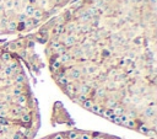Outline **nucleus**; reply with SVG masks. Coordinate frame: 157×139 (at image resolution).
I'll return each instance as SVG.
<instances>
[{
	"label": "nucleus",
	"mask_w": 157,
	"mask_h": 139,
	"mask_svg": "<svg viewBox=\"0 0 157 139\" xmlns=\"http://www.w3.org/2000/svg\"><path fill=\"white\" fill-rule=\"evenodd\" d=\"M90 85L89 84H82V85H80L79 87H76V92L77 94H80V95H87L89 92H90Z\"/></svg>",
	"instance_id": "f257e3e1"
},
{
	"label": "nucleus",
	"mask_w": 157,
	"mask_h": 139,
	"mask_svg": "<svg viewBox=\"0 0 157 139\" xmlns=\"http://www.w3.org/2000/svg\"><path fill=\"white\" fill-rule=\"evenodd\" d=\"M64 90H65V92H66L70 97H75V94H77V92H76V87H75L71 83H69V84L64 87Z\"/></svg>",
	"instance_id": "f03ea898"
},
{
	"label": "nucleus",
	"mask_w": 157,
	"mask_h": 139,
	"mask_svg": "<svg viewBox=\"0 0 157 139\" xmlns=\"http://www.w3.org/2000/svg\"><path fill=\"white\" fill-rule=\"evenodd\" d=\"M75 43H76V38H75V36H72V35L67 36V37L64 39V46H65L66 48H67V47H72Z\"/></svg>",
	"instance_id": "7ed1b4c3"
},
{
	"label": "nucleus",
	"mask_w": 157,
	"mask_h": 139,
	"mask_svg": "<svg viewBox=\"0 0 157 139\" xmlns=\"http://www.w3.org/2000/svg\"><path fill=\"white\" fill-rule=\"evenodd\" d=\"M144 114H145V117H147V118H150V117H155V114H156V110H155V107H146L145 108V111H144Z\"/></svg>",
	"instance_id": "20e7f679"
},
{
	"label": "nucleus",
	"mask_w": 157,
	"mask_h": 139,
	"mask_svg": "<svg viewBox=\"0 0 157 139\" xmlns=\"http://www.w3.org/2000/svg\"><path fill=\"white\" fill-rule=\"evenodd\" d=\"M69 75H70L71 79H75V80H76V79H79V78L81 76V70L76 69V68H75V69H71V71L69 73Z\"/></svg>",
	"instance_id": "39448f33"
},
{
	"label": "nucleus",
	"mask_w": 157,
	"mask_h": 139,
	"mask_svg": "<svg viewBox=\"0 0 157 139\" xmlns=\"http://www.w3.org/2000/svg\"><path fill=\"white\" fill-rule=\"evenodd\" d=\"M6 30L7 31H11V32L16 31L17 30V22L16 21H9L7 22V26H6Z\"/></svg>",
	"instance_id": "423d86ee"
},
{
	"label": "nucleus",
	"mask_w": 157,
	"mask_h": 139,
	"mask_svg": "<svg viewBox=\"0 0 157 139\" xmlns=\"http://www.w3.org/2000/svg\"><path fill=\"white\" fill-rule=\"evenodd\" d=\"M65 32V26H64V24H58L57 26H55V28H54V33L55 35H62Z\"/></svg>",
	"instance_id": "0eeeda50"
},
{
	"label": "nucleus",
	"mask_w": 157,
	"mask_h": 139,
	"mask_svg": "<svg viewBox=\"0 0 157 139\" xmlns=\"http://www.w3.org/2000/svg\"><path fill=\"white\" fill-rule=\"evenodd\" d=\"M57 81H58V84L60 85V86H63V87H65L69 83H70V80L66 78V76H62V78H58L57 79Z\"/></svg>",
	"instance_id": "6e6552de"
},
{
	"label": "nucleus",
	"mask_w": 157,
	"mask_h": 139,
	"mask_svg": "<svg viewBox=\"0 0 157 139\" xmlns=\"http://www.w3.org/2000/svg\"><path fill=\"white\" fill-rule=\"evenodd\" d=\"M26 101H27V99H26V96L25 95H20V96H16L15 97V102L17 105H25L26 104Z\"/></svg>",
	"instance_id": "1a4fd4ad"
},
{
	"label": "nucleus",
	"mask_w": 157,
	"mask_h": 139,
	"mask_svg": "<svg viewBox=\"0 0 157 139\" xmlns=\"http://www.w3.org/2000/svg\"><path fill=\"white\" fill-rule=\"evenodd\" d=\"M90 111H91V112H93V113H96V114H99V116H101V112H102V107H101L99 105L93 104Z\"/></svg>",
	"instance_id": "9d476101"
},
{
	"label": "nucleus",
	"mask_w": 157,
	"mask_h": 139,
	"mask_svg": "<svg viewBox=\"0 0 157 139\" xmlns=\"http://www.w3.org/2000/svg\"><path fill=\"white\" fill-rule=\"evenodd\" d=\"M124 112H125V110H124L123 107H120V106H119V107L117 106V107L113 108V113H114L115 116H118V117L122 116V114H124Z\"/></svg>",
	"instance_id": "9b49d317"
},
{
	"label": "nucleus",
	"mask_w": 157,
	"mask_h": 139,
	"mask_svg": "<svg viewBox=\"0 0 157 139\" xmlns=\"http://www.w3.org/2000/svg\"><path fill=\"white\" fill-rule=\"evenodd\" d=\"M70 59H71V54H69L67 52L64 53V54H62L60 58H59V60L62 62V64H63V63H66V62H69Z\"/></svg>",
	"instance_id": "f8f14e48"
},
{
	"label": "nucleus",
	"mask_w": 157,
	"mask_h": 139,
	"mask_svg": "<svg viewBox=\"0 0 157 139\" xmlns=\"http://www.w3.org/2000/svg\"><path fill=\"white\" fill-rule=\"evenodd\" d=\"M34 10H36V7H34L33 5H27L26 9H25V14H26L27 16H32L33 12H34Z\"/></svg>",
	"instance_id": "ddd939ff"
},
{
	"label": "nucleus",
	"mask_w": 157,
	"mask_h": 139,
	"mask_svg": "<svg viewBox=\"0 0 157 139\" xmlns=\"http://www.w3.org/2000/svg\"><path fill=\"white\" fill-rule=\"evenodd\" d=\"M1 60H2L4 63H9V62L11 60V54L7 53V52L2 53V54H1Z\"/></svg>",
	"instance_id": "4468645a"
},
{
	"label": "nucleus",
	"mask_w": 157,
	"mask_h": 139,
	"mask_svg": "<svg viewBox=\"0 0 157 139\" xmlns=\"http://www.w3.org/2000/svg\"><path fill=\"white\" fill-rule=\"evenodd\" d=\"M137 131H139L140 133H142V134H146V136H149V132H150L149 127H147V126H144V124H141V126L137 128Z\"/></svg>",
	"instance_id": "2eb2a0df"
},
{
	"label": "nucleus",
	"mask_w": 157,
	"mask_h": 139,
	"mask_svg": "<svg viewBox=\"0 0 157 139\" xmlns=\"http://www.w3.org/2000/svg\"><path fill=\"white\" fill-rule=\"evenodd\" d=\"M66 136H67L69 139H77L79 138V132H76V131H70V132L66 133Z\"/></svg>",
	"instance_id": "dca6fc26"
},
{
	"label": "nucleus",
	"mask_w": 157,
	"mask_h": 139,
	"mask_svg": "<svg viewBox=\"0 0 157 139\" xmlns=\"http://www.w3.org/2000/svg\"><path fill=\"white\" fill-rule=\"evenodd\" d=\"M123 126H125L128 128H135L136 127V122H135V119H128Z\"/></svg>",
	"instance_id": "f3484780"
},
{
	"label": "nucleus",
	"mask_w": 157,
	"mask_h": 139,
	"mask_svg": "<svg viewBox=\"0 0 157 139\" xmlns=\"http://www.w3.org/2000/svg\"><path fill=\"white\" fill-rule=\"evenodd\" d=\"M81 105H82V107H84V108H86V110H91V107H92V105H93V101L87 99L86 101H84Z\"/></svg>",
	"instance_id": "a211bd4d"
},
{
	"label": "nucleus",
	"mask_w": 157,
	"mask_h": 139,
	"mask_svg": "<svg viewBox=\"0 0 157 139\" xmlns=\"http://www.w3.org/2000/svg\"><path fill=\"white\" fill-rule=\"evenodd\" d=\"M15 79H16L15 81H16L17 84H21V83H23V81H26V76H25L23 74H17Z\"/></svg>",
	"instance_id": "6ab92c4d"
},
{
	"label": "nucleus",
	"mask_w": 157,
	"mask_h": 139,
	"mask_svg": "<svg viewBox=\"0 0 157 139\" xmlns=\"http://www.w3.org/2000/svg\"><path fill=\"white\" fill-rule=\"evenodd\" d=\"M107 106H108L109 108H112V110H113L114 107H117V106H118V104H117V101H115L114 99H109V100L107 101Z\"/></svg>",
	"instance_id": "aec40b11"
},
{
	"label": "nucleus",
	"mask_w": 157,
	"mask_h": 139,
	"mask_svg": "<svg viewBox=\"0 0 157 139\" xmlns=\"http://www.w3.org/2000/svg\"><path fill=\"white\" fill-rule=\"evenodd\" d=\"M32 16L34 17V20H41V19H42V16H43V15H42V10H37V9H36Z\"/></svg>",
	"instance_id": "412c9836"
},
{
	"label": "nucleus",
	"mask_w": 157,
	"mask_h": 139,
	"mask_svg": "<svg viewBox=\"0 0 157 139\" xmlns=\"http://www.w3.org/2000/svg\"><path fill=\"white\" fill-rule=\"evenodd\" d=\"M74 100H75L77 104L81 105L84 101H86V100H87V97H86L85 95H80V94H79V95H77V97H76V99H74Z\"/></svg>",
	"instance_id": "4be33fe9"
},
{
	"label": "nucleus",
	"mask_w": 157,
	"mask_h": 139,
	"mask_svg": "<svg viewBox=\"0 0 157 139\" xmlns=\"http://www.w3.org/2000/svg\"><path fill=\"white\" fill-rule=\"evenodd\" d=\"M30 121H31V116H30L28 113H25V114L21 116V122H23V123H28Z\"/></svg>",
	"instance_id": "5701e85b"
},
{
	"label": "nucleus",
	"mask_w": 157,
	"mask_h": 139,
	"mask_svg": "<svg viewBox=\"0 0 157 139\" xmlns=\"http://www.w3.org/2000/svg\"><path fill=\"white\" fill-rule=\"evenodd\" d=\"M96 95H97L98 97H103V96H106V90H104V89H97Z\"/></svg>",
	"instance_id": "b1692460"
},
{
	"label": "nucleus",
	"mask_w": 157,
	"mask_h": 139,
	"mask_svg": "<svg viewBox=\"0 0 157 139\" xmlns=\"http://www.w3.org/2000/svg\"><path fill=\"white\" fill-rule=\"evenodd\" d=\"M7 22H9V21H7L6 19H2V20L0 21V28H1V30H6Z\"/></svg>",
	"instance_id": "393cba45"
},
{
	"label": "nucleus",
	"mask_w": 157,
	"mask_h": 139,
	"mask_svg": "<svg viewBox=\"0 0 157 139\" xmlns=\"http://www.w3.org/2000/svg\"><path fill=\"white\" fill-rule=\"evenodd\" d=\"M17 19H19V21L20 22H23V21H26V19H27V15L23 12V14H19L17 15Z\"/></svg>",
	"instance_id": "a878e982"
},
{
	"label": "nucleus",
	"mask_w": 157,
	"mask_h": 139,
	"mask_svg": "<svg viewBox=\"0 0 157 139\" xmlns=\"http://www.w3.org/2000/svg\"><path fill=\"white\" fill-rule=\"evenodd\" d=\"M25 28H26L25 21H23V22H17V30H19V31H22V30H25Z\"/></svg>",
	"instance_id": "bb28decb"
},
{
	"label": "nucleus",
	"mask_w": 157,
	"mask_h": 139,
	"mask_svg": "<svg viewBox=\"0 0 157 139\" xmlns=\"http://www.w3.org/2000/svg\"><path fill=\"white\" fill-rule=\"evenodd\" d=\"M77 139H91L89 133H82V134H79V138Z\"/></svg>",
	"instance_id": "cd10ccee"
},
{
	"label": "nucleus",
	"mask_w": 157,
	"mask_h": 139,
	"mask_svg": "<svg viewBox=\"0 0 157 139\" xmlns=\"http://www.w3.org/2000/svg\"><path fill=\"white\" fill-rule=\"evenodd\" d=\"M5 6H6L7 9H12V7H14L12 0H6V2H5Z\"/></svg>",
	"instance_id": "c85d7f7f"
},
{
	"label": "nucleus",
	"mask_w": 157,
	"mask_h": 139,
	"mask_svg": "<svg viewBox=\"0 0 157 139\" xmlns=\"http://www.w3.org/2000/svg\"><path fill=\"white\" fill-rule=\"evenodd\" d=\"M74 28H75V24H70V25L67 26V28H66V30L71 32V31H74Z\"/></svg>",
	"instance_id": "c756f323"
},
{
	"label": "nucleus",
	"mask_w": 157,
	"mask_h": 139,
	"mask_svg": "<svg viewBox=\"0 0 157 139\" xmlns=\"http://www.w3.org/2000/svg\"><path fill=\"white\" fill-rule=\"evenodd\" d=\"M12 4H14V7H15V9H17V7L20 6V1H19V0H12Z\"/></svg>",
	"instance_id": "7c9ffc66"
},
{
	"label": "nucleus",
	"mask_w": 157,
	"mask_h": 139,
	"mask_svg": "<svg viewBox=\"0 0 157 139\" xmlns=\"http://www.w3.org/2000/svg\"><path fill=\"white\" fill-rule=\"evenodd\" d=\"M103 56H104V57H109V56H111V52L107 51V49H104V51H103Z\"/></svg>",
	"instance_id": "2f4dec72"
},
{
	"label": "nucleus",
	"mask_w": 157,
	"mask_h": 139,
	"mask_svg": "<svg viewBox=\"0 0 157 139\" xmlns=\"http://www.w3.org/2000/svg\"><path fill=\"white\" fill-rule=\"evenodd\" d=\"M53 139H64V138H63L62 134H57V136H54V138Z\"/></svg>",
	"instance_id": "473e14b6"
},
{
	"label": "nucleus",
	"mask_w": 157,
	"mask_h": 139,
	"mask_svg": "<svg viewBox=\"0 0 157 139\" xmlns=\"http://www.w3.org/2000/svg\"><path fill=\"white\" fill-rule=\"evenodd\" d=\"M156 1L157 0H150V4H151L152 6H155V5H156Z\"/></svg>",
	"instance_id": "72a5a7b5"
},
{
	"label": "nucleus",
	"mask_w": 157,
	"mask_h": 139,
	"mask_svg": "<svg viewBox=\"0 0 157 139\" xmlns=\"http://www.w3.org/2000/svg\"><path fill=\"white\" fill-rule=\"evenodd\" d=\"M28 1H31V2H36V0H28Z\"/></svg>",
	"instance_id": "f704fd0d"
},
{
	"label": "nucleus",
	"mask_w": 157,
	"mask_h": 139,
	"mask_svg": "<svg viewBox=\"0 0 157 139\" xmlns=\"http://www.w3.org/2000/svg\"><path fill=\"white\" fill-rule=\"evenodd\" d=\"M92 139H102V138H98V137H94V138H92Z\"/></svg>",
	"instance_id": "c9c22d12"
},
{
	"label": "nucleus",
	"mask_w": 157,
	"mask_h": 139,
	"mask_svg": "<svg viewBox=\"0 0 157 139\" xmlns=\"http://www.w3.org/2000/svg\"><path fill=\"white\" fill-rule=\"evenodd\" d=\"M92 1H93V2H96V1H98V0H92Z\"/></svg>",
	"instance_id": "e433bc0d"
},
{
	"label": "nucleus",
	"mask_w": 157,
	"mask_h": 139,
	"mask_svg": "<svg viewBox=\"0 0 157 139\" xmlns=\"http://www.w3.org/2000/svg\"><path fill=\"white\" fill-rule=\"evenodd\" d=\"M0 7H1V0H0Z\"/></svg>",
	"instance_id": "4c0bfd02"
},
{
	"label": "nucleus",
	"mask_w": 157,
	"mask_h": 139,
	"mask_svg": "<svg viewBox=\"0 0 157 139\" xmlns=\"http://www.w3.org/2000/svg\"><path fill=\"white\" fill-rule=\"evenodd\" d=\"M107 139H114V138H107Z\"/></svg>",
	"instance_id": "58836bf2"
},
{
	"label": "nucleus",
	"mask_w": 157,
	"mask_h": 139,
	"mask_svg": "<svg viewBox=\"0 0 157 139\" xmlns=\"http://www.w3.org/2000/svg\"><path fill=\"white\" fill-rule=\"evenodd\" d=\"M36 1H37V0H36Z\"/></svg>",
	"instance_id": "ea45409f"
}]
</instances>
